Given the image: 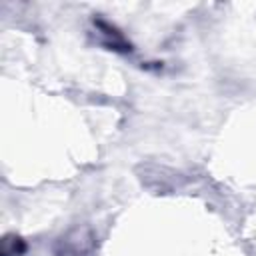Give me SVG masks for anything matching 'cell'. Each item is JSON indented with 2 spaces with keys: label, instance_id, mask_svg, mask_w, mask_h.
<instances>
[{
  "label": "cell",
  "instance_id": "6da1fadb",
  "mask_svg": "<svg viewBox=\"0 0 256 256\" xmlns=\"http://www.w3.org/2000/svg\"><path fill=\"white\" fill-rule=\"evenodd\" d=\"M94 26L102 34V44L108 46L110 50H116V52H130L132 50V44L126 40V36L114 24H110V22H106L102 18H96Z\"/></svg>",
  "mask_w": 256,
  "mask_h": 256
},
{
  "label": "cell",
  "instance_id": "7a4b0ae2",
  "mask_svg": "<svg viewBox=\"0 0 256 256\" xmlns=\"http://www.w3.org/2000/svg\"><path fill=\"white\" fill-rule=\"evenodd\" d=\"M62 244V252L60 254H70V256H80L84 252H88L92 248V236H84L82 232H78L76 236H66L60 240Z\"/></svg>",
  "mask_w": 256,
  "mask_h": 256
},
{
  "label": "cell",
  "instance_id": "3957f363",
  "mask_svg": "<svg viewBox=\"0 0 256 256\" xmlns=\"http://www.w3.org/2000/svg\"><path fill=\"white\" fill-rule=\"evenodd\" d=\"M26 250H28L26 242L16 234H8L2 240V256H22Z\"/></svg>",
  "mask_w": 256,
  "mask_h": 256
}]
</instances>
